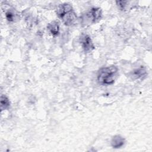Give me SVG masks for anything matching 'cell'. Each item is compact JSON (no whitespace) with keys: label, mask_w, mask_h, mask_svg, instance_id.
Returning <instances> with one entry per match:
<instances>
[{"label":"cell","mask_w":152,"mask_h":152,"mask_svg":"<svg viewBox=\"0 0 152 152\" xmlns=\"http://www.w3.org/2000/svg\"><path fill=\"white\" fill-rule=\"evenodd\" d=\"M118 76V68L115 65L103 67L97 74V81L102 85L113 84Z\"/></svg>","instance_id":"obj_1"},{"label":"cell","mask_w":152,"mask_h":152,"mask_svg":"<svg viewBox=\"0 0 152 152\" xmlns=\"http://www.w3.org/2000/svg\"><path fill=\"white\" fill-rule=\"evenodd\" d=\"M57 14L64 24L67 26L74 25L77 20L76 13L69 4L64 3L59 5L57 8Z\"/></svg>","instance_id":"obj_2"},{"label":"cell","mask_w":152,"mask_h":152,"mask_svg":"<svg viewBox=\"0 0 152 152\" xmlns=\"http://www.w3.org/2000/svg\"><path fill=\"white\" fill-rule=\"evenodd\" d=\"M102 15V12L100 8H92L83 14L81 17V23L83 26L94 24L100 20Z\"/></svg>","instance_id":"obj_3"},{"label":"cell","mask_w":152,"mask_h":152,"mask_svg":"<svg viewBox=\"0 0 152 152\" xmlns=\"http://www.w3.org/2000/svg\"><path fill=\"white\" fill-rule=\"evenodd\" d=\"M80 43L86 52H90L94 49L91 37L87 34H82L80 39Z\"/></svg>","instance_id":"obj_4"},{"label":"cell","mask_w":152,"mask_h":152,"mask_svg":"<svg viewBox=\"0 0 152 152\" xmlns=\"http://www.w3.org/2000/svg\"><path fill=\"white\" fill-rule=\"evenodd\" d=\"M147 75V71L144 67L140 66L134 69L129 73V77L132 80H143Z\"/></svg>","instance_id":"obj_5"},{"label":"cell","mask_w":152,"mask_h":152,"mask_svg":"<svg viewBox=\"0 0 152 152\" xmlns=\"http://www.w3.org/2000/svg\"><path fill=\"white\" fill-rule=\"evenodd\" d=\"M110 143L113 148H119L124 146L125 143V140L121 135H116L112 137Z\"/></svg>","instance_id":"obj_6"},{"label":"cell","mask_w":152,"mask_h":152,"mask_svg":"<svg viewBox=\"0 0 152 152\" xmlns=\"http://www.w3.org/2000/svg\"><path fill=\"white\" fill-rule=\"evenodd\" d=\"M47 28L49 32L53 36H56L59 33V26L58 23L55 21L49 23L47 26Z\"/></svg>","instance_id":"obj_7"},{"label":"cell","mask_w":152,"mask_h":152,"mask_svg":"<svg viewBox=\"0 0 152 152\" xmlns=\"http://www.w3.org/2000/svg\"><path fill=\"white\" fill-rule=\"evenodd\" d=\"M0 104H1V111L4 110H6L8 109V107L10 106V101L9 99L4 94H2L1 96V99H0Z\"/></svg>","instance_id":"obj_8"},{"label":"cell","mask_w":152,"mask_h":152,"mask_svg":"<svg viewBox=\"0 0 152 152\" xmlns=\"http://www.w3.org/2000/svg\"><path fill=\"white\" fill-rule=\"evenodd\" d=\"M5 17L7 20L8 21H14L16 17V14L14 12V11L11 10H8L6 12H5Z\"/></svg>","instance_id":"obj_9"},{"label":"cell","mask_w":152,"mask_h":152,"mask_svg":"<svg viewBox=\"0 0 152 152\" xmlns=\"http://www.w3.org/2000/svg\"><path fill=\"white\" fill-rule=\"evenodd\" d=\"M127 2H128L127 1H116L117 6L121 10H123L125 9Z\"/></svg>","instance_id":"obj_10"}]
</instances>
